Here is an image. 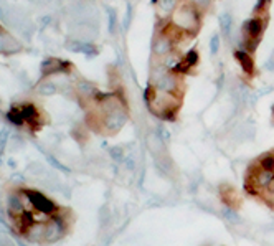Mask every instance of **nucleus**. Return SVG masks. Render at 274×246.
Wrapping results in <instances>:
<instances>
[{"mask_svg":"<svg viewBox=\"0 0 274 246\" xmlns=\"http://www.w3.org/2000/svg\"><path fill=\"white\" fill-rule=\"evenodd\" d=\"M144 100L149 111L154 116L164 121H173L175 116L182 106V96L173 93H164V91H157L154 88H147Z\"/></svg>","mask_w":274,"mask_h":246,"instance_id":"f257e3e1","label":"nucleus"},{"mask_svg":"<svg viewBox=\"0 0 274 246\" xmlns=\"http://www.w3.org/2000/svg\"><path fill=\"white\" fill-rule=\"evenodd\" d=\"M149 86L157 91H164V93H173L182 96V86H184V83H182L179 73L172 71V69L165 68L162 63L156 61L151 68Z\"/></svg>","mask_w":274,"mask_h":246,"instance_id":"f03ea898","label":"nucleus"},{"mask_svg":"<svg viewBox=\"0 0 274 246\" xmlns=\"http://www.w3.org/2000/svg\"><path fill=\"white\" fill-rule=\"evenodd\" d=\"M200 12L192 2H180L170 17V25L185 35H195L200 28Z\"/></svg>","mask_w":274,"mask_h":246,"instance_id":"7ed1b4c3","label":"nucleus"},{"mask_svg":"<svg viewBox=\"0 0 274 246\" xmlns=\"http://www.w3.org/2000/svg\"><path fill=\"white\" fill-rule=\"evenodd\" d=\"M264 15H255L253 18L246 20V22L243 23L241 27V46L243 50H246L250 53H253L256 50V46L259 45V41H261L263 35H264V30H266V22Z\"/></svg>","mask_w":274,"mask_h":246,"instance_id":"20e7f679","label":"nucleus"},{"mask_svg":"<svg viewBox=\"0 0 274 246\" xmlns=\"http://www.w3.org/2000/svg\"><path fill=\"white\" fill-rule=\"evenodd\" d=\"M22 193L27 196V200L32 203V207L40 213H43L46 216H55L60 212L58 207H56V203L38 190H28V188H23Z\"/></svg>","mask_w":274,"mask_h":246,"instance_id":"39448f33","label":"nucleus"},{"mask_svg":"<svg viewBox=\"0 0 274 246\" xmlns=\"http://www.w3.org/2000/svg\"><path fill=\"white\" fill-rule=\"evenodd\" d=\"M68 222L63 218L61 213H56L55 216H50L46 222V231H45V243H56L60 241L66 233Z\"/></svg>","mask_w":274,"mask_h":246,"instance_id":"423d86ee","label":"nucleus"},{"mask_svg":"<svg viewBox=\"0 0 274 246\" xmlns=\"http://www.w3.org/2000/svg\"><path fill=\"white\" fill-rule=\"evenodd\" d=\"M173 48H175V40L165 30L157 33L152 38V55L156 60H162L170 53H173L175 52Z\"/></svg>","mask_w":274,"mask_h":246,"instance_id":"0eeeda50","label":"nucleus"},{"mask_svg":"<svg viewBox=\"0 0 274 246\" xmlns=\"http://www.w3.org/2000/svg\"><path fill=\"white\" fill-rule=\"evenodd\" d=\"M145 145H147V149H149V152L152 154L154 159L162 157L167 154V145L162 140V137L156 132V129L151 131L149 134L145 136Z\"/></svg>","mask_w":274,"mask_h":246,"instance_id":"6e6552de","label":"nucleus"},{"mask_svg":"<svg viewBox=\"0 0 274 246\" xmlns=\"http://www.w3.org/2000/svg\"><path fill=\"white\" fill-rule=\"evenodd\" d=\"M23 193L22 192H10L7 195V210L12 215V218H17V216L23 215L27 210L23 207Z\"/></svg>","mask_w":274,"mask_h":246,"instance_id":"1a4fd4ad","label":"nucleus"},{"mask_svg":"<svg viewBox=\"0 0 274 246\" xmlns=\"http://www.w3.org/2000/svg\"><path fill=\"white\" fill-rule=\"evenodd\" d=\"M196 63H198V52L190 50V52H187L184 56H182L180 63L177 65V68L173 69V71L179 73V75H187L196 66Z\"/></svg>","mask_w":274,"mask_h":246,"instance_id":"9d476101","label":"nucleus"},{"mask_svg":"<svg viewBox=\"0 0 274 246\" xmlns=\"http://www.w3.org/2000/svg\"><path fill=\"white\" fill-rule=\"evenodd\" d=\"M154 4H156L157 17L160 20H165V18H170L172 17V13L179 7L180 0H154Z\"/></svg>","mask_w":274,"mask_h":246,"instance_id":"9b49d317","label":"nucleus"},{"mask_svg":"<svg viewBox=\"0 0 274 246\" xmlns=\"http://www.w3.org/2000/svg\"><path fill=\"white\" fill-rule=\"evenodd\" d=\"M68 71H69V65L66 61H61V60L48 58L43 61V65H41V73L45 76L56 75V73H68Z\"/></svg>","mask_w":274,"mask_h":246,"instance_id":"f8f14e48","label":"nucleus"},{"mask_svg":"<svg viewBox=\"0 0 274 246\" xmlns=\"http://www.w3.org/2000/svg\"><path fill=\"white\" fill-rule=\"evenodd\" d=\"M235 58L236 61L240 63V66L244 73L248 76H253L256 71V66H255V60H253V55L246 50H236L235 52Z\"/></svg>","mask_w":274,"mask_h":246,"instance_id":"ddd939ff","label":"nucleus"},{"mask_svg":"<svg viewBox=\"0 0 274 246\" xmlns=\"http://www.w3.org/2000/svg\"><path fill=\"white\" fill-rule=\"evenodd\" d=\"M45 231H46V223H41V222H35L33 225L27 228L25 231V236L28 241H37V243H45Z\"/></svg>","mask_w":274,"mask_h":246,"instance_id":"4468645a","label":"nucleus"},{"mask_svg":"<svg viewBox=\"0 0 274 246\" xmlns=\"http://www.w3.org/2000/svg\"><path fill=\"white\" fill-rule=\"evenodd\" d=\"M220 195H221L223 203H225V205H227V207L236 210L238 205H240V195L236 193V190H235L233 187H228V185L221 187Z\"/></svg>","mask_w":274,"mask_h":246,"instance_id":"2eb2a0df","label":"nucleus"},{"mask_svg":"<svg viewBox=\"0 0 274 246\" xmlns=\"http://www.w3.org/2000/svg\"><path fill=\"white\" fill-rule=\"evenodd\" d=\"M22 46H20V43L13 37H10V35H7V33H0V52L15 53Z\"/></svg>","mask_w":274,"mask_h":246,"instance_id":"dca6fc26","label":"nucleus"},{"mask_svg":"<svg viewBox=\"0 0 274 246\" xmlns=\"http://www.w3.org/2000/svg\"><path fill=\"white\" fill-rule=\"evenodd\" d=\"M18 109H20V112H22V117H23L25 122H28L30 126H35L38 122V111L33 104H28V103L20 104Z\"/></svg>","mask_w":274,"mask_h":246,"instance_id":"f3484780","label":"nucleus"},{"mask_svg":"<svg viewBox=\"0 0 274 246\" xmlns=\"http://www.w3.org/2000/svg\"><path fill=\"white\" fill-rule=\"evenodd\" d=\"M73 52H80V53H84L88 56H94L97 55V48L94 45H91L89 41H81V40H76L73 43H69Z\"/></svg>","mask_w":274,"mask_h":246,"instance_id":"a211bd4d","label":"nucleus"},{"mask_svg":"<svg viewBox=\"0 0 274 246\" xmlns=\"http://www.w3.org/2000/svg\"><path fill=\"white\" fill-rule=\"evenodd\" d=\"M221 216H223V218L227 220L230 225H240V223H241V216L238 215L236 210H235V208H230V207H227V205L221 208Z\"/></svg>","mask_w":274,"mask_h":246,"instance_id":"6ab92c4d","label":"nucleus"},{"mask_svg":"<svg viewBox=\"0 0 274 246\" xmlns=\"http://www.w3.org/2000/svg\"><path fill=\"white\" fill-rule=\"evenodd\" d=\"M231 27H233V15L230 12H223L220 15V30L223 35H228L231 33Z\"/></svg>","mask_w":274,"mask_h":246,"instance_id":"aec40b11","label":"nucleus"},{"mask_svg":"<svg viewBox=\"0 0 274 246\" xmlns=\"http://www.w3.org/2000/svg\"><path fill=\"white\" fill-rule=\"evenodd\" d=\"M38 93L40 94H45V96H50V94H55L56 93V84L52 83V81H45L41 83L38 86Z\"/></svg>","mask_w":274,"mask_h":246,"instance_id":"412c9836","label":"nucleus"},{"mask_svg":"<svg viewBox=\"0 0 274 246\" xmlns=\"http://www.w3.org/2000/svg\"><path fill=\"white\" fill-rule=\"evenodd\" d=\"M111 220H112V213L109 212V207L104 205L101 208V212H99V223H101V227H108V225L111 223Z\"/></svg>","mask_w":274,"mask_h":246,"instance_id":"4be33fe9","label":"nucleus"},{"mask_svg":"<svg viewBox=\"0 0 274 246\" xmlns=\"http://www.w3.org/2000/svg\"><path fill=\"white\" fill-rule=\"evenodd\" d=\"M109 152H111V157L114 159L116 162H124V159H126V151H124V147L116 145V147H112V149H111Z\"/></svg>","mask_w":274,"mask_h":246,"instance_id":"5701e85b","label":"nucleus"},{"mask_svg":"<svg viewBox=\"0 0 274 246\" xmlns=\"http://www.w3.org/2000/svg\"><path fill=\"white\" fill-rule=\"evenodd\" d=\"M272 0H258L256 5H255V15H263V13L269 9V5H271Z\"/></svg>","mask_w":274,"mask_h":246,"instance_id":"b1692460","label":"nucleus"},{"mask_svg":"<svg viewBox=\"0 0 274 246\" xmlns=\"http://www.w3.org/2000/svg\"><path fill=\"white\" fill-rule=\"evenodd\" d=\"M108 18H109V33L114 35L117 28V15L112 9H108Z\"/></svg>","mask_w":274,"mask_h":246,"instance_id":"393cba45","label":"nucleus"},{"mask_svg":"<svg viewBox=\"0 0 274 246\" xmlns=\"http://www.w3.org/2000/svg\"><path fill=\"white\" fill-rule=\"evenodd\" d=\"M190 2L193 4V7L196 10H198L200 13L205 12L210 9V5H212V0H190Z\"/></svg>","mask_w":274,"mask_h":246,"instance_id":"a878e982","label":"nucleus"},{"mask_svg":"<svg viewBox=\"0 0 274 246\" xmlns=\"http://www.w3.org/2000/svg\"><path fill=\"white\" fill-rule=\"evenodd\" d=\"M220 50V35H213L212 40H210V53L216 55Z\"/></svg>","mask_w":274,"mask_h":246,"instance_id":"bb28decb","label":"nucleus"},{"mask_svg":"<svg viewBox=\"0 0 274 246\" xmlns=\"http://www.w3.org/2000/svg\"><path fill=\"white\" fill-rule=\"evenodd\" d=\"M132 15H134V10H132V5L128 4V12H126V20H124V27L129 28L131 22H132Z\"/></svg>","mask_w":274,"mask_h":246,"instance_id":"cd10ccee","label":"nucleus"},{"mask_svg":"<svg viewBox=\"0 0 274 246\" xmlns=\"http://www.w3.org/2000/svg\"><path fill=\"white\" fill-rule=\"evenodd\" d=\"M48 160H50V162L56 167V168H60V170H65V172H69V168L68 167H65V165H63V164H60L58 162V160H56L53 156H48Z\"/></svg>","mask_w":274,"mask_h":246,"instance_id":"c85d7f7f","label":"nucleus"},{"mask_svg":"<svg viewBox=\"0 0 274 246\" xmlns=\"http://www.w3.org/2000/svg\"><path fill=\"white\" fill-rule=\"evenodd\" d=\"M0 246H15L9 238H0Z\"/></svg>","mask_w":274,"mask_h":246,"instance_id":"c756f323","label":"nucleus"},{"mask_svg":"<svg viewBox=\"0 0 274 246\" xmlns=\"http://www.w3.org/2000/svg\"><path fill=\"white\" fill-rule=\"evenodd\" d=\"M272 117H274V106H272Z\"/></svg>","mask_w":274,"mask_h":246,"instance_id":"7c9ffc66","label":"nucleus"}]
</instances>
